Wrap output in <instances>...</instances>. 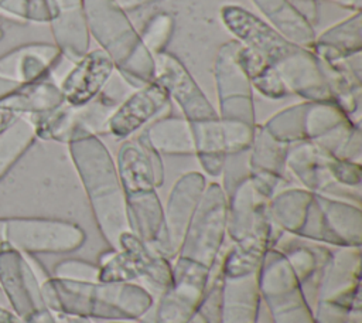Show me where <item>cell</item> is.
<instances>
[{
  "label": "cell",
  "mask_w": 362,
  "mask_h": 323,
  "mask_svg": "<svg viewBox=\"0 0 362 323\" xmlns=\"http://www.w3.org/2000/svg\"><path fill=\"white\" fill-rule=\"evenodd\" d=\"M40 286L47 307L65 316L136 320L153 305V295L132 282H76L49 276Z\"/></svg>",
  "instance_id": "1"
},
{
  "label": "cell",
  "mask_w": 362,
  "mask_h": 323,
  "mask_svg": "<svg viewBox=\"0 0 362 323\" xmlns=\"http://www.w3.org/2000/svg\"><path fill=\"white\" fill-rule=\"evenodd\" d=\"M68 146L95 222L109 248L117 249L120 235L130 231V227L116 166L105 144L93 135L72 140Z\"/></svg>",
  "instance_id": "2"
},
{
  "label": "cell",
  "mask_w": 362,
  "mask_h": 323,
  "mask_svg": "<svg viewBox=\"0 0 362 323\" xmlns=\"http://www.w3.org/2000/svg\"><path fill=\"white\" fill-rule=\"evenodd\" d=\"M99 280L132 282L161 293L173 279V264L132 231L119 238V248H109L98 258ZM147 289V288H146Z\"/></svg>",
  "instance_id": "3"
},
{
  "label": "cell",
  "mask_w": 362,
  "mask_h": 323,
  "mask_svg": "<svg viewBox=\"0 0 362 323\" xmlns=\"http://www.w3.org/2000/svg\"><path fill=\"white\" fill-rule=\"evenodd\" d=\"M260 298L274 323H315L314 309L286 256L272 248L259 269Z\"/></svg>",
  "instance_id": "4"
},
{
  "label": "cell",
  "mask_w": 362,
  "mask_h": 323,
  "mask_svg": "<svg viewBox=\"0 0 362 323\" xmlns=\"http://www.w3.org/2000/svg\"><path fill=\"white\" fill-rule=\"evenodd\" d=\"M226 217L228 196L219 184L212 183L205 187L177 256L195 261L211 269L223 248Z\"/></svg>",
  "instance_id": "5"
},
{
  "label": "cell",
  "mask_w": 362,
  "mask_h": 323,
  "mask_svg": "<svg viewBox=\"0 0 362 323\" xmlns=\"http://www.w3.org/2000/svg\"><path fill=\"white\" fill-rule=\"evenodd\" d=\"M86 234L76 222L42 218L10 217L4 224V242L23 254H66L79 249Z\"/></svg>",
  "instance_id": "6"
},
{
  "label": "cell",
  "mask_w": 362,
  "mask_h": 323,
  "mask_svg": "<svg viewBox=\"0 0 362 323\" xmlns=\"http://www.w3.org/2000/svg\"><path fill=\"white\" fill-rule=\"evenodd\" d=\"M297 237L334 246H361L362 214L358 205L315 194Z\"/></svg>",
  "instance_id": "7"
},
{
  "label": "cell",
  "mask_w": 362,
  "mask_h": 323,
  "mask_svg": "<svg viewBox=\"0 0 362 323\" xmlns=\"http://www.w3.org/2000/svg\"><path fill=\"white\" fill-rule=\"evenodd\" d=\"M209 269L195 261L177 256L171 283L160 293L156 323H189L202 302Z\"/></svg>",
  "instance_id": "8"
},
{
  "label": "cell",
  "mask_w": 362,
  "mask_h": 323,
  "mask_svg": "<svg viewBox=\"0 0 362 323\" xmlns=\"http://www.w3.org/2000/svg\"><path fill=\"white\" fill-rule=\"evenodd\" d=\"M0 288L13 312L24 322L47 309L40 282L25 255L6 242L0 246Z\"/></svg>",
  "instance_id": "9"
},
{
  "label": "cell",
  "mask_w": 362,
  "mask_h": 323,
  "mask_svg": "<svg viewBox=\"0 0 362 323\" xmlns=\"http://www.w3.org/2000/svg\"><path fill=\"white\" fill-rule=\"evenodd\" d=\"M361 246H338L321 273L315 303L325 300L345 309L361 307Z\"/></svg>",
  "instance_id": "10"
},
{
  "label": "cell",
  "mask_w": 362,
  "mask_h": 323,
  "mask_svg": "<svg viewBox=\"0 0 362 323\" xmlns=\"http://www.w3.org/2000/svg\"><path fill=\"white\" fill-rule=\"evenodd\" d=\"M249 160V180L263 198L270 200L283 178L288 144L272 136L266 128L255 130Z\"/></svg>",
  "instance_id": "11"
},
{
  "label": "cell",
  "mask_w": 362,
  "mask_h": 323,
  "mask_svg": "<svg viewBox=\"0 0 362 323\" xmlns=\"http://www.w3.org/2000/svg\"><path fill=\"white\" fill-rule=\"evenodd\" d=\"M130 231L160 255L171 261L164 208L154 190L126 196Z\"/></svg>",
  "instance_id": "12"
},
{
  "label": "cell",
  "mask_w": 362,
  "mask_h": 323,
  "mask_svg": "<svg viewBox=\"0 0 362 323\" xmlns=\"http://www.w3.org/2000/svg\"><path fill=\"white\" fill-rule=\"evenodd\" d=\"M205 187V178L199 173L184 174L173 187L164 210L171 261L178 255L185 231L199 204Z\"/></svg>",
  "instance_id": "13"
},
{
  "label": "cell",
  "mask_w": 362,
  "mask_h": 323,
  "mask_svg": "<svg viewBox=\"0 0 362 323\" xmlns=\"http://www.w3.org/2000/svg\"><path fill=\"white\" fill-rule=\"evenodd\" d=\"M168 96L170 94L161 82L141 88L113 110L106 123V132L122 139L132 136L161 112Z\"/></svg>",
  "instance_id": "14"
},
{
  "label": "cell",
  "mask_w": 362,
  "mask_h": 323,
  "mask_svg": "<svg viewBox=\"0 0 362 323\" xmlns=\"http://www.w3.org/2000/svg\"><path fill=\"white\" fill-rule=\"evenodd\" d=\"M112 72L113 60L106 52L98 50L82 55L61 85L64 101L72 106L93 101Z\"/></svg>",
  "instance_id": "15"
},
{
  "label": "cell",
  "mask_w": 362,
  "mask_h": 323,
  "mask_svg": "<svg viewBox=\"0 0 362 323\" xmlns=\"http://www.w3.org/2000/svg\"><path fill=\"white\" fill-rule=\"evenodd\" d=\"M59 57L61 52L57 45L47 42L23 44L0 55V76L18 84L45 79Z\"/></svg>",
  "instance_id": "16"
},
{
  "label": "cell",
  "mask_w": 362,
  "mask_h": 323,
  "mask_svg": "<svg viewBox=\"0 0 362 323\" xmlns=\"http://www.w3.org/2000/svg\"><path fill=\"white\" fill-rule=\"evenodd\" d=\"M260 300L259 272L236 279L223 278L221 323H256Z\"/></svg>",
  "instance_id": "17"
},
{
  "label": "cell",
  "mask_w": 362,
  "mask_h": 323,
  "mask_svg": "<svg viewBox=\"0 0 362 323\" xmlns=\"http://www.w3.org/2000/svg\"><path fill=\"white\" fill-rule=\"evenodd\" d=\"M64 102L61 88L45 78L31 84H23L0 99V108L8 109L16 115L37 116L58 108Z\"/></svg>",
  "instance_id": "18"
},
{
  "label": "cell",
  "mask_w": 362,
  "mask_h": 323,
  "mask_svg": "<svg viewBox=\"0 0 362 323\" xmlns=\"http://www.w3.org/2000/svg\"><path fill=\"white\" fill-rule=\"evenodd\" d=\"M314 193L303 188H291L279 193L267 203L270 221L283 232L297 237L303 228Z\"/></svg>",
  "instance_id": "19"
},
{
  "label": "cell",
  "mask_w": 362,
  "mask_h": 323,
  "mask_svg": "<svg viewBox=\"0 0 362 323\" xmlns=\"http://www.w3.org/2000/svg\"><path fill=\"white\" fill-rule=\"evenodd\" d=\"M150 146L158 153L194 154V137L191 125L182 118H163L151 123L143 132Z\"/></svg>",
  "instance_id": "20"
},
{
  "label": "cell",
  "mask_w": 362,
  "mask_h": 323,
  "mask_svg": "<svg viewBox=\"0 0 362 323\" xmlns=\"http://www.w3.org/2000/svg\"><path fill=\"white\" fill-rule=\"evenodd\" d=\"M35 137L34 123L25 115H18L0 133V181L31 147Z\"/></svg>",
  "instance_id": "21"
},
{
  "label": "cell",
  "mask_w": 362,
  "mask_h": 323,
  "mask_svg": "<svg viewBox=\"0 0 362 323\" xmlns=\"http://www.w3.org/2000/svg\"><path fill=\"white\" fill-rule=\"evenodd\" d=\"M0 13L20 21H51L58 14L55 0H0Z\"/></svg>",
  "instance_id": "22"
},
{
  "label": "cell",
  "mask_w": 362,
  "mask_h": 323,
  "mask_svg": "<svg viewBox=\"0 0 362 323\" xmlns=\"http://www.w3.org/2000/svg\"><path fill=\"white\" fill-rule=\"evenodd\" d=\"M54 278L76 282H93L99 280V266L89 261L68 258L62 259L54 266Z\"/></svg>",
  "instance_id": "23"
},
{
  "label": "cell",
  "mask_w": 362,
  "mask_h": 323,
  "mask_svg": "<svg viewBox=\"0 0 362 323\" xmlns=\"http://www.w3.org/2000/svg\"><path fill=\"white\" fill-rule=\"evenodd\" d=\"M23 84H18L16 81H11L8 78H4V76H0V99L4 98L6 95H8L10 92L16 91L17 88H20Z\"/></svg>",
  "instance_id": "24"
},
{
  "label": "cell",
  "mask_w": 362,
  "mask_h": 323,
  "mask_svg": "<svg viewBox=\"0 0 362 323\" xmlns=\"http://www.w3.org/2000/svg\"><path fill=\"white\" fill-rule=\"evenodd\" d=\"M17 116H18V115L13 113L11 110L4 109V108H0V133H1Z\"/></svg>",
  "instance_id": "25"
},
{
  "label": "cell",
  "mask_w": 362,
  "mask_h": 323,
  "mask_svg": "<svg viewBox=\"0 0 362 323\" xmlns=\"http://www.w3.org/2000/svg\"><path fill=\"white\" fill-rule=\"evenodd\" d=\"M0 323H25L21 317H18L14 312L0 307Z\"/></svg>",
  "instance_id": "26"
},
{
  "label": "cell",
  "mask_w": 362,
  "mask_h": 323,
  "mask_svg": "<svg viewBox=\"0 0 362 323\" xmlns=\"http://www.w3.org/2000/svg\"><path fill=\"white\" fill-rule=\"evenodd\" d=\"M4 224H6V218H0V246L4 242Z\"/></svg>",
  "instance_id": "27"
},
{
  "label": "cell",
  "mask_w": 362,
  "mask_h": 323,
  "mask_svg": "<svg viewBox=\"0 0 362 323\" xmlns=\"http://www.w3.org/2000/svg\"><path fill=\"white\" fill-rule=\"evenodd\" d=\"M3 35H4V33H3V28H1V27H0V40H1V38H3Z\"/></svg>",
  "instance_id": "28"
},
{
  "label": "cell",
  "mask_w": 362,
  "mask_h": 323,
  "mask_svg": "<svg viewBox=\"0 0 362 323\" xmlns=\"http://www.w3.org/2000/svg\"><path fill=\"white\" fill-rule=\"evenodd\" d=\"M115 323H122V322H115Z\"/></svg>",
  "instance_id": "29"
}]
</instances>
